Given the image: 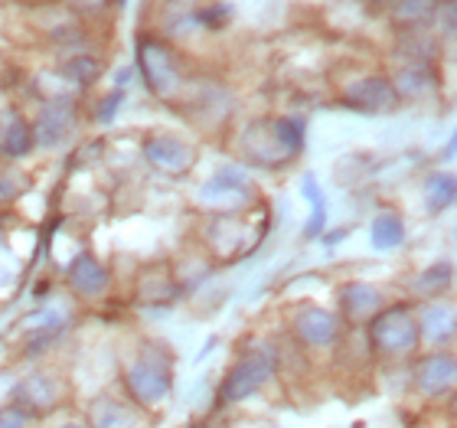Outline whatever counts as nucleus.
<instances>
[{
  "label": "nucleus",
  "mask_w": 457,
  "mask_h": 428,
  "mask_svg": "<svg viewBox=\"0 0 457 428\" xmlns=\"http://www.w3.org/2000/svg\"><path fill=\"white\" fill-rule=\"evenodd\" d=\"M228 17H232V7H228V4H216V7H210V10H200V13H196V20H200L203 27H210V29H220V27H226V23H228Z\"/></svg>",
  "instance_id": "b1692460"
},
{
  "label": "nucleus",
  "mask_w": 457,
  "mask_h": 428,
  "mask_svg": "<svg viewBox=\"0 0 457 428\" xmlns=\"http://www.w3.org/2000/svg\"><path fill=\"white\" fill-rule=\"evenodd\" d=\"M370 343L372 353H379L386 360H409L421 343L415 307L409 301H395V305L382 307L370 321Z\"/></svg>",
  "instance_id": "f03ea898"
},
{
  "label": "nucleus",
  "mask_w": 457,
  "mask_h": 428,
  "mask_svg": "<svg viewBox=\"0 0 457 428\" xmlns=\"http://www.w3.org/2000/svg\"><path fill=\"white\" fill-rule=\"evenodd\" d=\"M370 242L372 248H379V252H392V248H399L405 242V222L395 210H382L379 216L372 219L370 226Z\"/></svg>",
  "instance_id": "2eb2a0df"
},
{
  "label": "nucleus",
  "mask_w": 457,
  "mask_h": 428,
  "mask_svg": "<svg viewBox=\"0 0 457 428\" xmlns=\"http://www.w3.org/2000/svg\"><path fill=\"white\" fill-rule=\"evenodd\" d=\"M421 197H425V206H428V213H445L457 197L454 173H448V171L428 173V180H425V187H421Z\"/></svg>",
  "instance_id": "dca6fc26"
},
{
  "label": "nucleus",
  "mask_w": 457,
  "mask_h": 428,
  "mask_svg": "<svg viewBox=\"0 0 457 428\" xmlns=\"http://www.w3.org/2000/svg\"><path fill=\"white\" fill-rule=\"evenodd\" d=\"M438 7V0H392V20L395 23H405V27H415L421 20H428Z\"/></svg>",
  "instance_id": "412c9836"
},
{
  "label": "nucleus",
  "mask_w": 457,
  "mask_h": 428,
  "mask_svg": "<svg viewBox=\"0 0 457 428\" xmlns=\"http://www.w3.org/2000/svg\"><path fill=\"white\" fill-rule=\"evenodd\" d=\"M200 200L210 206H228V210H245L258 200V190L252 187L248 173L242 167H222L200 187Z\"/></svg>",
  "instance_id": "423d86ee"
},
{
  "label": "nucleus",
  "mask_w": 457,
  "mask_h": 428,
  "mask_svg": "<svg viewBox=\"0 0 457 428\" xmlns=\"http://www.w3.org/2000/svg\"><path fill=\"white\" fill-rule=\"evenodd\" d=\"M399 98L402 96L395 92V82L386 76H366V79H360V82H353L350 88H343V105L360 114L395 112Z\"/></svg>",
  "instance_id": "0eeeda50"
},
{
  "label": "nucleus",
  "mask_w": 457,
  "mask_h": 428,
  "mask_svg": "<svg viewBox=\"0 0 457 428\" xmlns=\"http://www.w3.org/2000/svg\"><path fill=\"white\" fill-rule=\"evenodd\" d=\"M271 134H275V141L281 144V151L287 157H297L301 147H304V131L307 124L304 118H297V114H285V118H271Z\"/></svg>",
  "instance_id": "6ab92c4d"
},
{
  "label": "nucleus",
  "mask_w": 457,
  "mask_h": 428,
  "mask_svg": "<svg viewBox=\"0 0 457 428\" xmlns=\"http://www.w3.org/2000/svg\"><path fill=\"white\" fill-rule=\"evenodd\" d=\"M454 380H457V360L448 350L425 353L411 366V386H415V392H419L421 399H431V402L445 399L454 390Z\"/></svg>",
  "instance_id": "39448f33"
},
{
  "label": "nucleus",
  "mask_w": 457,
  "mask_h": 428,
  "mask_svg": "<svg viewBox=\"0 0 457 428\" xmlns=\"http://www.w3.org/2000/svg\"><path fill=\"white\" fill-rule=\"evenodd\" d=\"M448 281H451V265H431L428 272L415 281V288H419V291H425L428 298H438V291L448 285Z\"/></svg>",
  "instance_id": "4be33fe9"
},
{
  "label": "nucleus",
  "mask_w": 457,
  "mask_h": 428,
  "mask_svg": "<svg viewBox=\"0 0 457 428\" xmlns=\"http://www.w3.org/2000/svg\"><path fill=\"white\" fill-rule=\"evenodd\" d=\"M137 66H141V76L147 82L157 98H173L180 96L183 79H180V63H177V53H173L163 39L157 37H141L137 43Z\"/></svg>",
  "instance_id": "20e7f679"
},
{
  "label": "nucleus",
  "mask_w": 457,
  "mask_h": 428,
  "mask_svg": "<svg viewBox=\"0 0 457 428\" xmlns=\"http://www.w3.org/2000/svg\"><path fill=\"white\" fill-rule=\"evenodd\" d=\"M59 76L72 82V86H92L98 76H102V63L92 56H72L66 66L59 69Z\"/></svg>",
  "instance_id": "aec40b11"
},
{
  "label": "nucleus",
  "mask_w": 457,
  "mask_h": 428,
  "mask_svg": "<svg viewBox=\"0 0 457 428\" xmlns=\"http://www.w3.org/2000/svg\"><path fill=\"white\" fill-rule=\"evenodd\" d=\"M415 317H419L421 340H428L435 350H438V347H445V343L454 337L457 315H454V305H448V301L431 298L428 305H421L419 311H415Z\"/></svg>",
  "instance_id": "ddd939ff"
},
{
  "label": "nucleus",
  "mask_w": 457,
  "mask_h": 428,
  "mask_svg": "<svg viewBox=\"0 0 457 428\" xmlns=\"http://www.w3.org/2000/svg\"><path fill=\"white\" fill-rule=\"evenodd\" d=\"M144 157L161 173L180 177V173H187L196 164V147L187 144L183 138H173V134H151L144 141Z\"/></svg>",
  "instance_id": "9d476101"
},
{
  "label": "nucleus",
  "mask_w": 457,
  "mask_h": 428,
  "mask_svg": "<svg viewBox=\"0 0 457 428\" xmlns=\"http://www.w3.org/2000/svg\"><path fill=\"white\" fill-rule=\"evenodd\" d=\"M124 88H112V96H105L102 102H98V108H96V118L102 124H108V122H114V114H118V108L124 105Z\"/></svg>",
  "instance_id": "5701e85b"
},
{
  "label": "nucleus",
  "mask_w": 457,
  "mask_h": 428,
  "mask_svg": "<svg viewBox=\"0 0 457 428\" xmlns=\"http://www.w3.org/2000/svg\"><path fill=\"white\" fill-rule=\"evenodd\" d=\"M295 337L311 350H330L343 337V321L327 307H301L295 317Z\"/></svg>",
  "instance_id": "1a4fd4ad"
},
{
  "label": "nucleus",
  "mask_w": 457,
  "mask_h": 428,
  "mask_svg": "<svg viewBox=\"0 0 457 428\" xmlns=\"http://www.w3.org/2000/svg\"><path fill=\"white\" fill-rule=\"evenodd\" d=\"M301 190H304V200L311 203V219H307V226H304V239H320L327 226V200L314 173H304Z\"/></svg>",
  "instance_id": "a211bd4d"
},
{
  "label": "nucleus",
  "mask_w": 457,
  "mask_h": 428,
  "mask_svg": "<svg viewBox=\"0 0 457 428\" xmlns=\"http://www.w3.org/2000/svg\"><path fill=\"white\" fill-rule=\"evenodd\" d=\"M124 390L141 409H161L173 390V357L163 347H144L124 370Z\"/></svg>",
  "instance_id": "f257e3e1"
},
{
  "label": "nucleus",
  "mask_w": 457,
  "mask_h": 428,
  "mask_svg": "<svg viewBox=\"0 0 457 428\" xmlns=\"http://www.w3.org/2000/svg\"><path fill=\"white\" fill-rule=\"evenodd\" d=\"M27 425H29V415L20 406L10 402V406L0 409V428H27Z\"/></svg>",
  "instance_id": "393cba45"
},
{
  "label": "nucleus",
  "mask_w": 457,
  "mask_h": 428,
  "mask_svg": "<svg viewBox=\"0 0 457 428\" xmlns=\"http://www.w3.org/2000/svg\"><path fill=\"white\" fill-rule=\"evenodd\" d=\"M118 4H128V0H118Z\"/></svg>",
  "instance_id": "c85d7f7f"
},
{
  "label": "nucleus",
  "mask_w": 457,
  "mask_h": 428,
  "mask_svg": "<svg viewBox=\"0 0 457 428\" xmlns=\"http://www.w3.org/2000/svg\"><path fill=\"white\" fill-rule=\"evenodd\" d=\"M59 396V382L53 376H29V380H20V386L13 390V406L27 412V415H43V412H53L56 409Z\"/></svg>",
  "instance_id": "4468645a"
},
{
  "label": "nucleus",
  "mask_w": 457,
  "mask_h": 428,
  "mask_svg": "<svg viewBox=\"0 0 457 428\" xmlns=\"http://www.w3.org/2000/svg\"><path fill=\"white\" fill-rule=\"evenodd\" d=\"M76 4H82V7H98L102 0H76Z\"/></svg>",
  "instance_id": "cd10ccee"
},
{
  "label": "nucleus",
  "mask_w": 457,
  "mask_h": 428,
  "mask_svg": "<svg viewBox=\"0 0 457 428\" xmlns=\"http://www.w3.org/2000/svg\"><path fill=\"white\" fill-rule=\"evenodd\" d=\"M66 281H69V288H72L79 298H86V301H98V298H105L108 285H112L108 268L102 265L92 252H82V256H76L72 262H69Z\"/></svg>",
  "instance_id": "9b49d317"
},
{
  "label": "nucleus",
  "mask_w": 457,
  "mask_h": 428,
  "mask_svg": "<svg viewBox=\"0 0 457 428\" xmlns=\"http://www.w3.org/2000/svg\"><path fill=\"white\" fill-rule=\"evenodd\" d=\"M56 428H92V425H86V422H62V425H56Z\"/></svg>",
  "instance_id": "bb28decb"
},
{
  "label": "nucleus",
  "mask_w": 457,
  "mask_h": 428,
  "mask_svg": "<svg viewBox=\"0 0 457 428\" xmlns=\"http://www.w3.org/2000/svg\"><path fill=\"white\" fill-rule=\"evenodd\" d=\"M20 197V183L17 177H10V173L0 171V206H7Z\"/></svg>",
  "instance_id": "a878e982"
},
{
  "label": "nucleus",
  "mask_w": 457,
  "mask_h": 428,
  "mask_svg": "<svg viewBox=\"0 0 457 428\" xmlns=\"http://www.w3.org/2000/svg\"><path fill=\"white\" fill-rule=\"evenodd\" d=\"M337 301H340V321L350 323H370L372 317L379 315L386 301H382V291L376 285H366V281H350L337 291Z\"/></svg>",
  "instance_id": "f8f14e48"
},
{
  "label": "nucleus",
  "mask_w": 457,
  "mask_h": 428,
  "mask_svg": "<svg viewBox=\"0 0 457 428\" xmlns=\"http://www.w3.org/2000/svg\"><path fill=\"white\" fill-rule=\"evenodd\" d=\"M278 373V357L265 347H255V350H245L238 357L228 373L220 382V406H238L245 402L248 396H255L258 390H265L268 382L275 380Z\"/></svg>",
  "instance_id": "7ed1b4c3"
},
{
  "label": "nucleus",
  "mask_w": 457,
  "mask_h": 428,
  "mask_svg": "<svg viewBox=\"0 0 457 428\" xmlns=\"http://www.w3.org/2000/svg\"><path fill=\"white\" fill-rule=\"evenodd\" d=\"M33 147H37V144H33V128H29V122L10 118L7 128L0 131V154L10 157V161H20V157H27Z\"/></svg>",
  "instance_id": "f3484780"
},
{
  "label": "nucleus",
  "mask_w": 457,
  "mask_h": 428,
  "mask_svg": "<svg viewBox=\"0 0 457 428\" xmlns=\"http://www.w3.org/2000/svg\"><path fill=\"white\" fill-rule=\"evenodd\" d=\"M29 128H33V144L37 147L56 151L76 131V105L69 98H53V102H46V108L39 112V118Z\"/></svg>",
  "instance_id": "6e6552de"
}]
</instances>
